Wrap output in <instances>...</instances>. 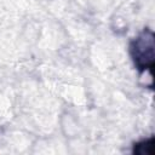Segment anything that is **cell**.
Listing matches in <instances>:
<instances>
[{
    "label": "cell",
    "instance_id": "2",
    "mask_svg": "<svg viewBox=\"0 0 155 155\" xmlns=\"http://www.w3.org/2000/svg\"><path fill=\"white\" fill-rule=\"evenodd\" d=\"M147 148L154 149V139L153 138H150L148 140H144V142L134 145V153H138V154H149V151L147 150Z\"/></svg>",
    "mask_w": 155,
    "mask_h": 155
},
{
    "label": "cell",
    "instance_id": "1",
    "mask_svg": "<svg viewBox=\"0 0 155 155\" xmlns=\"http://www.w3.org/2000/svg\"><path fill=\"white\" fill-rule=\"evenodd\" d=\"M131 56L136 67L144 71L154 64V34L151 30H144L131 44Z\"/></svg>",
    "mask_w": 155,
    "mask_h": 155
}]
</instances>
